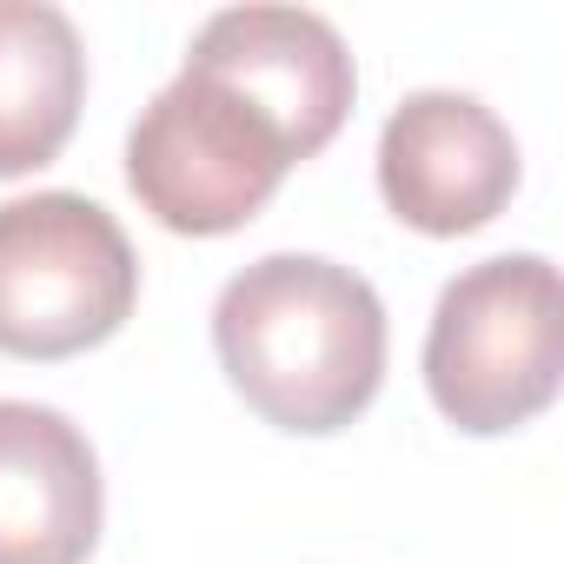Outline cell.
Masks as SVG:
<instances>
[{
	"mask_svg": "<svg viewBox=\"0 0 564 564\" xmlns=\"http://www.w3.org/2000/svg\"><path fill=\"white\" fill-rule=\"evenodd\" d=\"M87 47L47 0H0V180H21L80 127Z\"/></svg>",
	"mask_w": 564,
	"mask_h": 564,
	"instance_id": "cell-7",
	"label": "cell"
},
{
	"mask_svg": "<svg viewBox=\"0 0 564 564\" xmlns=\"http://www.w3.org/2000/svg\"><path fill=\"white\" fill-rule=\"evenodd\" d=\"M140 306V252L87 193H28L0 206V352L74 359L107 346Z\"/></svg>",
	"mask_w": 564,
	"mask_h": 564,
	"instance_id": "cell-4",
	"label": "cell"
},
{
	"mask_svg": "<svg viewBox=\"0 0 564 564\" xmlns=\"http://www.w3.org/2000/svg\"><path fill=\"white\" fill-rule=\"evenodd\" d=\"M352 94V54L326 14L226 8L133 120L127 186L166 232L219 239L246 226L300 160L333 147Z\"/></svg>",
	"mask_w": 564,
	"mask_h": 564,
	"instance_id": "cell-1",
	"label": "cell"
},
{
	"mask_svg": "<svg viewBox=\"0 0 564 564\" xmlns=\"http://www.w3.org/2000/svg\"><path fill=\"white\" fill-rule=\"evenodd\" d=\"M564 379V306L557 265L544 252H505L465 265L438 293L425 333V392L471 432L498 438L531 425Z\"/></svg>",
	"mask_w": 564,
	"mask_h": 564,
	"instance_id": "cell-3",
	"label": "cell"
},
{
	"mask_svg": "<svg viewBox=\"0 0 564 564\" xmlns=\"http://www.w3.org/2000/svg\"><path fill=\"white\" fill-rule=\"evenodd\" d=\"M100 458L34 399H0V564H87L100 544Z\"/></svg>",
	"mask_w": 564,
	"mask_h": 564,
	"instance_id": "cell-6",
	"label": "cell"
},
{
	"mask_svg": "<svg viewBox=\"0 0 564 564\" xmlns=\"http://www.w3.org/2000/svg\"><path fill=\"white\" fill-rule=\"evenodd\" d=\"M379 193L412 232H478L518 193V140L478 94H405L379 133Z\"/></svg>",
	"mask_w": 564,
	"mask_h": 564,
	"instance_id": "cell-5",
	"label": "cell"
},
{
	"mask_svg": "<svg viewBox=\"0 0 564 564\" xmlns=\"http://www.w3.org/2000/svg\"><path fill=\"white\" fill-rule=\"evenodd\" d=\"M226 386L279 432H346L386 386V306L372 279L319 252L239 265L213 306Z\"/></svg>",
	"mask_w": 564,
	"mask_h": 564,
	"instance_id": "cell-2",
	"label": "cell"
}]
</instances>
